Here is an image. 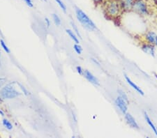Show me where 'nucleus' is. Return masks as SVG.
<instances>
[{
    "instance_id": "f257e3e1",
    "label": "nucleus",
    "mask_w": 157,
    "mask_h": 138,
    "mask_svg": "<svg viewBox=\"0 0 157 138\" xmlns=\"http://www.w3.org/2000/svg\"><path fill=\"white\" fill-rule=\"evenodd\" d=\"M150 5L148 0H134L132 11L139 16H149L150 13Z\"/></svg>"
},
{
    "instance_id": "f03ea898",
    "label": "nucleus",
    "mask_w": 157,
    "mask_h": 138,
    "mask_svg": "<svg viewBox=\"0 0 157 138\" xmlns=\"http://www.w3.org/2000/svg\"><path fill=\"white\" fill-rule=\"evenodd\" d=\"M106 11L111 17H118L124 12L120 0H106Z\"/></svg>"
},
{
    "instance_id": "7ed1b4c3",
    "label": "nucleus",
    "mask_w": 157,
    "mask_h": 138,
    "mask_svg": "<svg viewBox=\"0 0 157 138\" xmlns=\"http://www.w3.org/2000/svg\"><path fill=\"white\" fill-rule=\"evenodd\" d=\"M76 17L79 22L82 24L83 27H85L89 31H94L96 29V25L91 19H90L84 11H82L79 8L75 9Z\"/></svg>"
},
{
    "instance_id": "20e7f679",
    "label": "nucleus",
    "mask_w": 157,
    "mask_h": 138,
    "mask_svg": "<svg viewBox=\"0 0 157 138\" xmlns=\"http://www.w3.org/2000/svg\"><path fill=\"white\" fill-rule=\"evenodd\" d=\"M0 94H1L2 96L4 98L8 99L14 98L20 95V93L16 91L11 85H6V87L2 88L1 91H0Z\"/></svg>"
},
{
    "instance_id": "39448f33",
    "label": "nucleus",
    "mask_w": 157,
    "mask_h": 138,
    "mask_svg": "<svg viewBox=\"0 0 157 138\" xmlns=\"http://www.w3.org/2000/svg\"><path fill=\"white\" fill-rule=\"evenodd\" d=\"M145 42L157 47V34L154 31H147L143 35Z\"/></svg>"
},
{
    "instance_id": "423d86ee",
    "label": "nucleus",
    "mask_w": 157,
    "mask_h": 138,
    "mask_svg": "<svg viewBox=\"0 0 157 138\" xmlns=\"http://www.w3.org/2000/svg\"><path fill=\"white\" fill-rule=\"evenodd\" d=\"M140 48L145 53L148 54V55L152 57H155L156 56V46L153 45L149 44L148 43L144 42L142 43L140 46Z\"/></svg>"
},
{
    "instance_id": "0eeeda50",
    "label": "nucleus",
    "mask_w": 157,
    "mask_h": 138,
    "mask_svg": "<svg viewBox=\"0 0 157 138\" xmlns=\"http://www.w3.org/2000/svg\"><path fill=\"white\" fill-rule=\"evenodd\" d=\"M115 103L117 108L119 109V110H120L123 115H125V114L127 112L128 105L129 103H127L124 99H123L122 98H121L120 96H118L117 98L115 100Z\"/></svg>"
},
{
    "instance_id": "6e6552de",
    "label": "nucleus",
    "mask_w": 157,
    "mask_h": 138,
    "mask_svg": "<svg viewBox=\"0 0 157 138\" xmlns=\"http://www.w3.org/2000/svg\"><path fill=\"white\" fill-rule=\"evenodd\" d=\"M124 119L126 122L127 123V124L131 128H134V129H139V125L138 123H137L135 119L133 116L131 114L127 112L124 115Z\"/></svg>"
},
{
    "instance_id": "1a4fd4ad",
    "label": "nucleus",
    "mask_w": 157,
    "mask_h": 138,
    "mask_svg": "<svg viewBox=\"0 0 157 138\" xmlns=\"http://www.w3.org/2000/svg\"><path fill=\"white\" fill-rule=\"evenodd\" d=\"M83 74H84L85 78H86V79L88 81H89L90 83H92V84L96 85V86H99V85H100L99 80L97 79V78L95 77V76L93 74H92L91 72H89V71H87V70L84 71V73H83Z\"/></svg>"
},
{
    "instance_id": "9d476101",
    "label": "nucleus",
    "mask_w": 157,
    "mask_h": 138,
    "mask_svg": "<svg viewBox=\"0 0 157 138\" xmlns=\"http://www.w3.org/2000/svg\"><path fill=\"white\" fill-rule=\"evenodd\" d=\"M124 76H125V79H126V80H127L128 84L130 86L135 90V91H136L140 95H141V96H144L145 93L143 91H142V89H141V88H140L139 86H138V85L135 84L134 82H133L131 79V78L128 77V75H124Z\"/></svg>"
},
{
    "instance_id": "9b49d317",
    "label": "nucleus",
    "mask_w": 157,
    "mask_h": 138,
    "mask_svg": "<svg viewBox=\"0 0 157 138\" xmlns=\"http://www.w3.org/2000/svg\"><path fill=\"white\" fill-rule=\"evenodd\" d=\"M124 11H131L134 0H120Z\"/></svg>"
},
{
    "instance_id": "f8f14e48",
    "label": "nucleus",
    "mask_w": 157,
    "mask_h": 138,
    "mask_svg": "<svg viewBox=\"0 0 157 138\" xmlns=\"http://www.w3.org/2000/svg\"><path fill=\"white\" fill-rule=\"evenodd\" d=\"M144 116H145V121H147V123H148V125L149 126V127L152 128V130H153L154 134H155L156 136H157V128L155 125H154V123L152 122V121L151 120L150 117H149V115H147V113L146 112H145L144 113Z\"/></svg>"
},
{
    "instance_id": "ddd939ff",
    "label": "nucleus",
    "mask_w": 157,
    "mask_h": 138,
    "mask_svg": "<svg viewBox=\"0 0 157 138\" xmlns=\"http://www.w3.org/2000/svg\"><path fill=\"white\" fill-rule=\"evenodd\" d=\"M66 32L68 34V36L71 37V39H72L76 44L79 43V40H78V37H76V36L75 35L74 33H73V32H72V31L70 29H66Z\"/></svg>"
},
{
    "instance_id": "4468645a",
    "label": "nucleus",
    "mask_w": 157,
    "mask_h": 138,
    "mask_svg": "<svg viewBox=\"0 0 157 138\" xmlns=\"http://www.w3.org/2000/svg\"><path fill=\"white\" fill-rule=\"evenodd\" d=\"M118 94H119V96H120L121 98H122L123 99H124L127 103H129V100H128V96L127 95V94L123 91L122 89H119L118 90Z\"/></svg>"
},
{
    "instance_id": "2eb2a0df",
    "label": "nucleus",
    "mask_w": 157,
    "mask_h": 138,
    "mask_svg": "<svg viewBox=\"0 0 157 138\" xmlns=\"http://www.w3.org/2000/svg\"><path fill=\"white\" fill-rule=\"evenodd\" d=\"M54 1L57 2V4H58V5L60 6V8L62 9V10L66 13V7L65 6V4H64V2L61 1V0H54Z\"/></svg>"
},
{
    "instance_id": "dca6fc26",
    "label": "nucleus",
    "mask_w": 157,
    "mask_h": 138,
    "mask_svg": "<svg viewBox=\"0 0 157 138\" xmlns=\"http://www.w3.org/2000/svg\"><path fill=\"white\" fill-rule=\"evenodd\" d=\"M52 18H53L54 22L55 23V25H57L58 26L60 25L61 20H60V18H59V16L58 15H56V14H52Z\"/></svg>"
},
{
    "instance_id": "f3484780",
    "label": "nucleus",
    "mask_w": 157,
    "mask_h": 138,
    "mask_svg": "<svg viewBox=\"0 0 157 138\" xmlns=\"http://www.w3.org/2000/svg\"><path fill=\"white\" fill-rule=\"evenodd\" d=\"M3 125L6 128H8L9 130H11L12 128H13V126L11 125V123L9 122L8 120H6V119H4L3 120Z\"/></svg>"
},
{
    "instance_id": "a211bd4d",
    "label": "nucleus",
    "mask_w": 157,
    "mask_h": 138,
    "mask_svg": "<svg viewBox=\"0 0 157 138\" xmlns=\"http://www.w3.org/2000/svg\"><path fill=\"white\" fill-rule=\"evenodd\" d=\"M0 43H1L2 47H3V49L7 52V53H10V50H9L8 46L5 44V43H4L3 40H0Z\"/></svg>"
},
{
    "instance_id": "6ab92c4d",
    "label": "nucleus",
    "mask_w": 157,
    "mask_h": 138,
    "mask_svg": "<svg viewBox=\"0 0 157 138\" xmlns=\"http://www.w3.org/2000/svg\"><path fill=\"white\" fill-rule=\"evenodd\" d=\"M74 50L78 54H80L82 52V48L81 47V46H80L78 44H75V45H74Z\"/></svg>"
},
{
    "instance_id": "aec40b11",
    "label": "nucleus",
    "mask_w": 157,
    "mask_h": 138,
    "mask_svg": "<svg viewBox=\"0 0 157 138\" xmlns=\"http://www.w3.org/2000/svg\"><path fill=\"white\" fill-rule=\"evenodd\" d=\"M24 1H25V4H27V5L28 6L33 7V3H32V0H24Z\"/></svg>"
},
{
    "instance_id": "412c9836",
    "label": "nucleus",
    "mask_w": 157,
    "mask_h": 138,
    "mask_svg": "<svg viewBox=\"0 0 157 138\" xmlns=\"http://www.w3.org/2000/svg\"><path fill=\"white\" fill-rule=\"evenodd\" d=\"M76 69H77L78 73H79L80 75H82L83 73H84V71H82V69L80 66H77V67H76Z\"/></svg>"
},
{
    "instance_id": "4be33fe9",
    "label": "nucleus",
    "mask_w": 157,
    "mask_h": 138,
    "mask_svg": "<svg viewBox=\"0 0 157 138\" xmlns=\"http://www.w3.org/2000/svg\"><path fill=\"white\" fill-rule=\"evenodd\" d=\"M152 5H154L157 8V0H148Z\"/></svg>"
},
{
    "instance_id": "5701e85b",
    "label": "nucleus",
    "mask_w": 157,
    "mask_h": 138,
    "mask_svg": "<svg viewBox=\"0 0 157 138\" xmlns=\"http://www.w3.org/2000/svg\"><path fill=\"white\" fill-rule=\"evenodd\" d=\"M72 25H73V29H75V31L76 34H77V35H78V36H79L80 38H81V36H80V34H79V32H78V29H77V27H75V25H74V24H73V23H72Z\"/></svg>"
},
{
    "instance_id": "b1692460",
    "label": "nucleus",
    "mask_w": 157,
    "mask_h": 138,
    "mask_svg": "<svg viewBox=\"0 0 157 138\" xmlns=\"http://www.w3.org/2000/svg\"><path fill=\"white\" fill-rule=\"evenodd\" d=\"M19 85H20V88H21V89H22V90H23V93H24V94H25V95H27V94H28V92H27V90H26V89H25V87H23V86H22V85H20V84H19Z\"/></svg>"
},
{
    "instance_id": "393cba45",
    "label": "nucleus",
    "mask_w": 157,
    "mask_h": 138,
    "mask_svg": "<svg viewBox=\"0 0 157 138\" xmlns=\"http://www.w3.org/2000/svg\"><path fill=\"white\" fill-rule=\"evenodd\" d=\"M6 80L4 78H0V87L2 86L4 82H5Z\"/></svg>"
},
{
    "instance_id": "a878e982",
    "label": "nucleus",
    "mask_w": 157,
    "mask_h": 138,
    "mask_svg": "<svg viewBox=\"0 0 157 138\" xmlns=\"http://www.w3.org/2000/svg\"><path fill=\"white\" fill-rule=\"evenodd\" d=\"M94 1L96 3H101V2H103V1H106V0H94Z\"/></svg>"
},
{
    "instance_id": "bb28decb",
    "label": "nucleus",
    "mask_w": 157,
    "mask_h": 138,
    "mask_svg": "<svg viewBox=\"0 0 157 138\" xmlns=\"http://www.w3.org/2000/svg\"><path fill=\"white\" fill-rule=\"evenodd\" d=\"M46 22H47V27H49V26H50V21L48 20V18H46Z\"/></svg>"
},
{
    "instance_id": "cd10ccee",
    "label": "nucleus",
    "mask_w": 157,
    "mask_h": 138,
    "mask_svg": "<svg viewBox=\"0 0 157 138\" xmlns=\"http://www.w3.org/2000/svg\"><path fill=\"white\" fill-rule=\"evenodd\" d=\"M0 114H1V115H2V116H4V113H3V112L1 111V110H0Z\"/></svg>"
},
{
    "instance_id": "c85d7f7f",
    "label": "nucleus",
    "mask_w": 157,
    "mask_h": 138,
    "mask_svg": "<svg viewBox=\"0 0 157 138\" xmlns=\"http://www.w3.org/2000/svg\"><path fill=\"white\" fill-rule=\"evenodd\" d=\"M44 1H46V0H44Z\"/></svg>"
}]
</instances>
